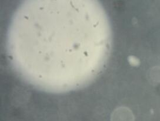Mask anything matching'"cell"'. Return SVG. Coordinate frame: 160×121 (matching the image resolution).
Masks as SVG:
<instances>
[{
    "mask_svg": "<svg viewBox=\"0 0 160 121\" xmlns=\"http://www.w3.org/2000/svg\"><path fill=\"white\" fill-rule=\"evenodd\" d=\"M111 121H135V118L128 108L121 106L112 112Z\"/></svg>",
    "mask_w": 160,
    "mask_h": 121,
    "instance_id": "7a4b0ae2",
    "label": "cell"
},
{
    "mask_svg": "<svg viewBox=\"0 0 160 121\" xmlns=\"http://www.w3.org/2000/svg\"><path fill=\"white\" fill-rule=\"evenodd\" d=\"M82 1H30L24 2L15 14L19 22L18 37L35 56H48L57 65L67 60H85L95 42V24L79 10Z\"/></svg>",
    "mask_w": 160,
    "mask_h": 121,
    "instance_id": "6da1fadb",
    "label": "cell"
},
{
    "mask_svg": "<svg viewBox=\"0 0 160 121\" xmlns=\"http://www.w3.org/2000/svg\"><path fill=\"white\" fill-rule=\"evenodd\" d=\"M148 76L151 82L157 83L160 82V66H154L152 68L148 74Z\"/></svg>",
    "mask_w": 160,
    "mask_h": 121,
    "instance_id": "3957f363",
    "label": "cell"
}]
</instances>
